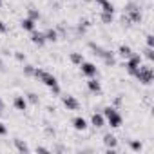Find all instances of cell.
<instances>
[{
	"mask_svg": "<svg viewBox=\"0 0 154 154\" xmlns=\"http://www.w3.org/2000/svg\"><path fill=\"white\" fill-rule=\"evenodd\" d=\"M87 45H89V49L93 51V54H96L98 58H102V60H103V63H105V65H109V67H114V65H116V58H114V53H112V51H109V49L102 47V45H100V44H96V42H89Z\"/></svg>",
	"mask_w": 154,
	"mask_h": 154,
	"instance_id": "obj_1",
	"label": "cell"
},
{
	"mask_svg": "<svg viewBox=\"0 0 154 154\" xmlns=\"http://www.w3.org/2000/svg\"><path fill=\"white\" fill-rule=\"evenodd\" d=\"M134 78H136L141 85H150L152 80H154V71H152L150 63H143V62H141V65H140L138 71L134 72Z\"/></svg>",
	"mask_w": 154,
	"mask_h": 154,
	"instance_id": "obj_2",
	"label": "cell"
},
{
	"mask_svg": "<svg viewBox=\"0 0 154 154\" xmlns=\"http://www.w3.org/2000/svg\"><path fill=\"white\" fill-rule=\"evenodd\" d=\"M123 15H127V18L131 20V24H140L143 20V15H141L140 6L134 4V2H127L123 6Z\"/></svg>",
	"mask_w": 154,
	"mask_h": 154,
	"instance_id": "obj_3",
	"label": "cell"
},
{
	"mask_svg": "<svg viewBox=\"0 0 154 154\" xmlns=\"http://www.w3.org/2000/svg\"><path fill=\"white\" fill-rule=\"evenodd\" d=\"M103 116H105V122L112 127V129H118V127H122V123H123V118H122V114L114 109V107H105L103 109V112H102Z\"/></svg>",
	"mask_w": 154,
	"mask_h": 154,
	"instance_id": "obj_4",
	"label": "cell"
},
{
	"mask_svg": "<svg viewBox=\"0 0 154 154\" xmlns=\"http://www.w3.org/2000/svg\"><path fill=\"white\" fill-rule=\"evenodd\" d=\"M35 78H38L44 85H47V87H54V85H58V80H56V76L53 74V72H47V71H44V69H35Z\"/></svg>",
	"mask_w": 154,
	"mask_h": 154,
	"instance_id": "obj_5",
	"label": "cell"
},
{
	"mask_svg": "<svg viewBox=\"0 0 154 154\" xmlns=\"http://www.w3.org/2000/svg\"><path fill=\"white\" fill-rule=\"evenodd\" d=\"M141 62H143V58H141V54H138V53H132L127 60H125V63H123V67L127 69V72L131 74V76H134V72L138 71V67L141 65Z\"/></svg>",
	"mask_w": 154,
	"mask_h": 154,
	"instance_id": "obj_6",
	"label": "cell"
},
{
	"mask_svg": "<svg viewBox=\"0 0 154 154\" xmlns=\"http://www.w3.org/2000/svg\"><path fill=\"white\" fill-rule=\"evenodd\" d=\"M80 71H82L84 76H87V78H94L98 74V67L94 63H91V62H85V60L80 63Z\"/></svg>",
	"mask_w": 154,
	"mask_h": 154,
	"instance_id": "obj_7",
	"label": "cell"
},
{
	"mask_svg": "<svg viewBox=\"0 0 154 154\" xmlns=\"http://www.w3.org/2000/svg\"><path fill=\"white\" fill-rule=\"evenodd\" d=\"M62 103H63V107L67 111H78L80 109V102L76 100L74 96H71V94H63L62 96Z\"/></svg>",
	"mask_w": 154,
	"mask_h": 154,
	"instance_id": "obj_8",
	"label": "cell"
},
{
	"mask_svg": "<svg viewBox=\"0 0 154 154\" xmlns=\"http://www.w3.org/2000/svg\"><path fill=\"white\" fill-rule=\"evenodd\" d=\"M29 40H31L35 45H38V47H44V45L47 44L44 31H36V29H33V31H31V36H29Z\"/></svg>",
	"mask_w": 154,
	"mask_h": 154,
	"instance_id": "obj_9",
	"label": "cell"
},
{
	"mask_svg": "<svg viewBox=\"0 0 154 154\" xmlns=\"http://www.w3.org/2000/svg\"><path fill=\"white\" fill-rule=\"evenodd\" d=\"M105 116L102 114V112H93V116H91V125L93 127H96V129H102V127H105Z\"/></svg>",
	"mask_w": 154,
	"mask_h": 154,
	"instance_id": "obj_10",
	"label": "cell"
},
{
	"mask_svg": "<svg viewBox=\"0 0 154 154\" xmlns=\"http://www.w3.org/2000/svg\"><path fill=\"white\" fill-rule=\"evenodd\" d=\"M72 127H74V131H80V132H84V131H87L89 123H87V120H85V118H82V116H76V118L72 120Z\"/></svg>",
	"mask_w": 154,
	"mask_h": 154,
	"instance_id": "obj_11",
	"label": "cell"
},
{
	"mask_svg": "<svg viewBox=\"0 0 154 154\" xmlns=\"http://www.w3.org/2000/svg\"><path fill=\"white\" fill-rule=\"evenodd\" d=\"M13 107H15L17 111H20V112L27 111V100H26V96H15V100H13Z\"/></svg>",
	"mask_w": 154,
	"mask_h": 154,
	"instance_id": "obj_12",
	"label": "cell"
},
{
	"mask_svg": "<svg viewBox=\"0 0 154 154\" xmlns=\"http://www.w3.org/2000/svg\"><path fill=\"white\" fill-rule=\"evenodd\" d=\"M87 89H89L93 94H100V93H102V85H100V82L96 80V76L87 80Z\"/></svg>",
	"mask_w": 154,
	"mask_h": 154,
	"instance_id": "obj_13",
	"label": "cell"
},
{
	"mask_svg": "<svg viewBox=\"0 0 154 154\" xmlns=\"http://www.w3.org/2000/svg\"><path fill=\"white\" fill-rule=\"evenodd\" d=\"M103 145H105L107 149H116V147H118V140H116V136L111 134V132L105 134V136H103Z\"/></svg>",
	"mask_w": 154,
	"mask_h": 154,
	"instance_id": "obj_14",
	"label": "cell"
},
{
	"mask_svg": "<svg viewBox=\"0 0 154 154\" xmlns=\"http://www.w3.org/2000/svg\"><path fill=\"white\" fill-rule=\"evenodd\" d=\"M91 27V20H87V18H80V22H78V26H76V31H78V35H85V31Z\"/></svg>",
	"mask_w": 154,
	"mask_h": 154,
	"instance_id": "obj_15",
	"label": "cell"
},
{
	"mask_svg": "<svg viewBox=\"0 0 154 154\" xmlns=\"http://www.w3.org/2000/svg\"><path fill=\"white\" fill-rule=\"evenodd\" d=\"M20 27L24 29V31H33V29H36V24H35V20H31V18H22L20 20Z\"/></svg>",
	"mask_w": 154,
	"mask_h": 154,
	"instance_id": "obj_16",
	"label": "cell"
},
{
	"mask_svg": "<svg viewBox=\"0 0 154 154\" xmlns=\"http://www.w3.org/2000/svg\"><path fill=\"white\" fill-rule=\"evenodd\" d=\"M44 35H45V40H47V42H56V40L60 38V36H58V29H53V27L45 29Z\"/></svg>",
	"mask_w": 154,
	"mask_h": 154,
	"instance_id": "obj_17",
	"label": "cell"
},
{
	"mask_svg": "<svg viewBox=\"0 0 154 154\" xmlns=\"http://www.w3.org/2000/svg\"><path fill=\"white\" fill-rule=\"evenodd\" d=\"M13 143H15V147H17L18 152H22V154H24V152H31L29 145H27L24 140H18V138H17V140H13Z\"/></svg>",
	"mask_w": 154,
	"mask_h": 154,
	"instance_id": "obj_18",
	"label": "cell"
},
{
	"mask_svg": "<svg viewBox=\"0 0 154 154\" xmlns=\"http://www.w3.org/2000/svg\"><path fill=\"white\" fill-rule=\"evenodd\" d=\"M118 54H120L123 60H127V58L132 54V49H131V45H125V44H122V45L118 47Z\"/></svg>",
	"mask_w": 154,
	"mask_h": 154,
	"instance_id": "obj_19",
	"label": "cell"
},
{
	"mask_svg": "<svg viewBox=\"0 0 154 154\" xmlns=\"http://www.w3.org/2000/svg\"><path fill=\"white\" fill-rule=\"evenodd\" d=\"M69 58H71V62H72L74 65H80V63L84 62V54H82V53H78V51L71 53V54H69Z\"/></svg>",
	"mask_w": 154,
	"mask_h": 154,
	"instance_id": "obj_20",
	"label": "cell"
},
{
	"mask_svg": "<svg viewBox=\"0 0 154 154\" xmlns=\"http://www.w3.org/2000/svg\"><path fill=\"white\" fill-rule=\"evenodd\" d=\"M27 18H31V20L38 22V20L42 18V15H40V11H38L36 8H29V9H27Z\"/></svg>",
	"mask_w": 154,
	"mask_h": 154,
	"instance_id": "obj_21",
	"label": "cell"
},
{
	"mask_svg": "<svg viewBox=\"0 0 154 154\" xmlns=\"http://www.w3.org/2000/svg\"><path fill=\"white\" fill-rule=\"evenodd\" d=\"M129 147H131L132 152H141V150H143V143H141L140 140H131V141H129Z\"/></svg>",
	"mask_w": 154,
	"mask_h": 154,
	"instance_id": "obj_22",
	"label": "cell"
},
{
	"mask_svg": "<svg viewBox=\"0 0 154 154\" xmlns=\"http://www.w3.org/2000/svg\"><path fill=\"white\" fill-rule=\"evenodd\" d=\"M100 20H102L103 24H112L114 13H105V11H102V13H100Z\"/></svg>",
	"mask_w": 154,
	"mask_h": 154,
	"instance_id": "obj_23",
	"label": "cell"
},
{
	"mask_svg": "<svg viewBox=\"0 0 154 154\" xmlns=\"http://www.w3.org/2000/svg\"><path fill=\"white\" fill-rule=\"evenodd\" d=\"M141 58H147V60H149V63H150V62H154V47H145V49H143Z\"/></svg>",
	"mask_w": 154,
	"mask_h": 154,
	"instance_id": "obj_24",
	"label": "cell"
},
{
	"mask_svg": "<svg viewBox=\"0 0 154 154\" xmlns=\"http://www.w3.org/2000/svg\"><path fill=\"white\" fill-rule=\"evenodd\" d=\"M26 100H27V103H31V105H38V103H40V98H38L36 93H27V94H26Z\"/></svg>",
	"mask_w": 154,
	"mask_h": 154,
	"instance_id": "obj_25",
	"label": "cell"
},
{
	"mask_svg": "<svg viewBox=\"0 0 154 154\" xmlns=\"http://www.w3.org/2000/svg\"><path fill=\"white\" fill-rule=\"evenodd\" d=\"M102 11H105V13H114V6H112V2L105 0V2L102 4Z\"/></svg>",
	"mask_w": 154,
	"mask_h": 154,
	"instance_id": "obj_26",
	"label": "cell"
},
{
	"mask_svg": "<svg viewBox=\"0 0 154 154\" xmlns=\"http://www.w3.org/2000/svg\"><path fill=\"white\" fill-rule=\"evenodd\" d=\"M13 56H15V60H17V62H20V63H26V60H27L26 53H22V51H17Z\"/></svg>",
	"mask_w": 154,
	"mask_h": 154,
	"instance_id": "obj_27",
	"label": "cell"
},
{
	"mask_svg": "<svg viewBox=\"0 0 154 154\" xmlns=\"http://www.w3.org/2000/svg\"><path fill=\"white\" fill-rule=\"evenodd\" d=\"M35 69H36L35 65L26 63V65H24V74H26V76H33V74H35Z\"/></svg>",
	"mask_w": 154,
	"mask_h": 154,
	"instance_id": "obj_28",
	"label": "cell"
},
{
	"mask_svg": "<svg viewBox=\"0 0 154 154\" xmlns=\"http://www.w3.org/2000/svg\"><path fill=\"white\" fill-rule=\"evenodd\" d=\"M145 42H147V47H154V35H147L145 36Z\"/></svg>",
	"mask_w": 154,
	"mask_h": 154,
	"instance_id": "obj_29",
	"label": "cell"
},
{
	"mask_svg": "<svg viewBox=\"0 0 154 154\" xmlns=\"http://www.w3.org/2000/svg\"><path fill=\"white\" fill-rule=\"evenodd\" d=\"M8 134V125L0 122V136H6Z\"/></svg>",
	"mask_w": 154,
	"mask_h": 154,
	"instance_id": "obj_30",
	"label": "cell"
},
{
	"mask_svg": "<svg viewBox=\"0 0 154 154\" xmlns=\"http://www.w3.org/2000/svg\"><path fill=\"white\" fill-rule=\"evenodd\" d=\"M51 89V93L54 94V96H60V93H62V89H60V85H54V87H49Z\"/></svg>",
	"mask_w": 154,
	"mask_h": 154,
	"instance_id": "obj_31",
	"label": "cell"
},
{
	"mask_svg": "<svg viewBox=\"0 0 154 154\" xmlns=\"http://www.w3.org/2000/svg\"><path fill=\"white\" fill-rule=\"evenodd\" d=\"M120 22H122V24H123V26H125V27H129V26H132V24H131V20H129V18H127V15H123V17H122V20H120Z\"/></svg>",
	"mask_w": 154,
	"mask_h": 154,
	"instance_id": "obj_32",
	"label": "cell"
},
{
	"mask_svg": "<svg viewBox=\"0 0 154 154\" xmlns=\"http://www.w3.org/2000/svg\"><path fill=\"white\" fill-rule=\"evenodd\" d=\"M6 33H8V26L0 20V35H6Z\"/></svg>",
	"mask_w": 154,
	"mask_h": 154,
	"instance_id": "obj_33",
	"label": "cell"
},
{
	"mask_svg": "<svg viewBox=\"0 0 154 154\" xmlns=\"http://www.w3.org/2000/svg\"><path fill=\"white\" fill-rule=\"evenodd\" d=\"M4 109H6V105H4V100H2V98H0V116H2V114H4Z\"/></svg>",
	"mask_w": 154,
	"mask_h": 154,
	"instance_id": "obj_34",
	"label": "cell"
},
{
	"mask_svg": "<svg viewBox=\"0 0 154 154\" xmlns=\"http://www.w3.org/2000/svg\"><path fill=\"white\" fill-rule=\"evenodd\" d=\"M36 152H51L47 147H36Z\"/></svg>",
	"mask_w": 154,
	"mask_h": 154,
	"instance_id": "obj_35",
	"label": "cell"
},
{
	"mask_svg": "<svg viewBox=\"0 0 154 154\" xmlns=\"http://www.w3.org/2000/svg\"><path fill=\"white\" fill-rule=\"evenodd\" d=\"M0 72H6V63H4V60H0Z\"/></svg>",
	"mask_w": 154,
	"mask_h": 154,
	"instance_id": "obj_36",
	"label": "cell"
},
{
	"mask_svg": "<svg viewBox=\"0 0 154 154\" xmlns=\"http://www.w3.org/2000/svg\"><path fill=\"white\" fill-rule=\"evenodd\" d=\"M45 132H47V134H49V136H54V134H56V132H54V129H49V127H47V129H45Z\"/></svg>",
	"mask_w": 154,
	"mask_h": 154,
	"instance_id": "obj_37",
	"label": "cell"
},
{
	"mask_svg": "<svg viewBox=\"0 0 154 154\" xmlns=\"http://www.w3.org/2000/svg\"><path fill=\"white\" fill-rule=\"evenodd\" d=\"M54 150H58V152H62V150H63V147H62V145H56V147H54Z\"/></svg>",
	"mask_w": 154,
	"mask_h": 154,
	"instance_id": "obj_38",
	"label": "cell"
},
{
	"mask_svg": "<svg viewBox=\"0 0 154 154\" xmlns=\"http://www.w3.org/2000/svg\"><path fill=\"white\" fill-rule=\"evenodd\" d=\"M94 2H96V4H100V6H102V4H103V2H105V0H94Z\"/></svg>",
	"mask_w": 154,
	"mask_h": 154,
	"instance_id": "obj_39",
	"label": "cell"
},
{
	"mask_svg": "<svg viewBox=\"0 0 154 154\" xmlns=\"http://www.w3.org/2000/svg\"><path fill=\"white\" fill-rule=\"evenodd\" d=\"M84 2H93V0H84Z\"/></svg>",
	"mask_w": 154,
	"mask_h": 154,
	"instance_id": "obj_40",
	"label": "cell"
},
{
	"mask_svg": "<svg viewBox=\"0 0 154 154\" xmlns=\"http://www.w3.org/2000/svg\"><path fill=\"white\" fill-rule=\"evenodd\" d=\"M0 6H2V0H0Z\"/></svg>",
	"mask_w": 154,
	"mask_h": 154,
	"instance_id": "obj_41",
	"label": "cell"
}]
</instances>
